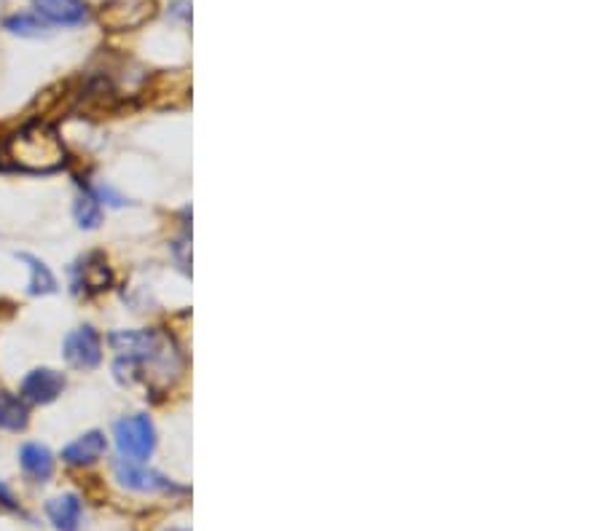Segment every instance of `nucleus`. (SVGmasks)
Here are the masks:
<instances>
[{"mask_svg":"<svg viewBox=\"0 0 604 531\" xmlns=\"http://www.w3.org/2000/svg\"><path fill=\"white\" fill-rule=\"evenodd\" d=\"M0 507H9V510H17V499H14L11 489L3 481H0Z\"/></svg>","mask_w":604,"mask_h":531,"instance_id":"nucleus-17","label":"nucleus"},{"mask_svg":"<svg viewBox=\"0 0 604 531\" xmlns=\"http://www.w3.org/2000/svg\"><path fill=\"white\" fill-rule=\"evenodd\" d=\"M116 446H119L121 459H129V462H145L148 456L154 454L156 448V430L154 422L143 416V413H135V416H124L116 422Z\"/></svg>","mask_w":604,"mask_h":531,"instance_id":"nucleus-3","label":"nucleus"},{"mask_svg":"<svg viewBox=\"0 0 604 531\" xmlns=\"http://www.w3.org/2000/svg\"><path fill=\"white\" fill-rule=\"evenodd\" d=\"M19 261H25L27 266H30V293L33 295H49L57 290V279H54V274L49 271V266L43 261H38L35 255H27V253H19L17 255Z\"/></svg>","mask_w":604,"mask_h":531,"instance_id":"nucleus-14","label":"nucleus"},{"mask_svg":"<svg viewBox=\"0 0 604 531\" xmlns=\"http://www.w3.org/2000/svg\"><path fill=\"white\" fill-rule=\"evenodd\" d=\"M172 531H178V529H172Z\"/></svg>","mask_w":604,"mask_h":531,"instance_id":"nucleus-18","label":"nucleus"},{"mask_svg":"<svg viewBox=\"0 0 604 531\" xmlns=\"http://www.w3.org/2000/svg\"><path fill=\"white\" fill-rule=\"evenodd\" d=\"M73 212H76V220L81 228H97L100 226V220H103L100 202H97L92 194L78 196V202H76V207H73Z\"/></svg>","mask_w":604,"mask_h":531,"instance_id":"nucleus-16","label":"nucleus"},{"mask_svg":"<svg viewBox=\"0 0 604 531\" xmlns=\"http://www.w3.org/2000/svg\"><path fill=\"white\" fill-rule=\"evenodd\" d=\"M116 481L129 491H143V494H154V491H180L172 481H167L162 472L145 467L143 462H129V459H119L113 464Z\"/></svg>","mask_w":604,"mask_h":531,"instance_id":"nucleus-4","label":"nucleus"},{"mask_svg":"<svg viewBox=\"0 0 604 531\" xmlns=\"http://www.w3.org/2000/svg\"><path fill=\"white\" fill-rule=\"evenodd\" d=\"M62 389H65V376L62 373L52 371V368H35L22 381V400L49 405L62 395Z\"/></svg>","mask_w":604,"mask_h":531,"instance_id":"nucleus-7","label":"nucleus"},{"mask_svg":"<svg viewBox=\"0 0 604 531\" xmlns=\"http://www.w3.org/2000/svg\"><path fill=\"white\" fill-rule=\"evenodd\" d=\"M159 14L156 0H105L97 11V22L105 33H135Z\"/></svg>","mask_w":604,"mask_h":531,"instance_id":"nucleus-2","label":"nucleus"},{"mask_svg":"<svg viewBox=\"0 0 604 531\" xmlns=\"http://www.w3.org/2000/svg\"><path fill=\"white\" fill-rule=\"evenodd\" d=\"M19 464H22L27 478L35 483L49 481L54 472L52 451L46 446H41V443H27V446H22V451H19Z\"/></svg>","mask_w":604,"mask_h":531,"instance_id":"nucleus-11","label":"nucleus"},{"mask_svg":"<svg viewBox=\"0 0 604 531\" xmlns=\"http://www.w3.org/2000/svg\"><path fill=\"white\" fill-rule=\"evenodd\" d=\"M3 27L11 35H22V38H41L49 33V27L43 25L41 17H33V14H11L3 19Z\"/></svg>","mask_w":604,"mask_h":531,"instance_id":"nucleus-15","label":"nucleus"},{"mask_svg":"<svg viewBox=\"0 0 604 531\" xmlns=\"http://www.w3.org/2000/svg\"><path fill=\"white\" fill-rule=\"evenodd\" d=\"M65 360L78 371H92L103 360V344L100 336L94 333V328L84 325V328L73 330L65 338Z\"/></svg>","mask_w":604,"mask_h":531,"instance_id":"nucleus-5","label":"nucleus"},{"mask_svg":"<svg viewBox=\"0 0 604 531\" xmlns=\"http://www.w3.org/2000/svg\"><path fill=\"white\" fill-rule=\"evenodd\" d=\"M191 84L186 73H159L145 89V102L156 108H178L188 100Z\"/></svg>","mask_w":604,"mask_h":531,"instance_id":"nucleus-6","label":"nucleus"},{"mask_svg":"<svg viewBox=\"0 0 604 531\" xmlns=\"http://www.w3.org/2000/svg\"><path fill=\"white\" fill-rule=\"evenodd\" d=\"M108 451V443H105L103 432H86L84 438H78L76 443H70L65 451H62V459L68 464H94L97 459H103V454Z\"/></svg>","mask_w":604,"mask_h":531,"instance_id":"nucleus-12","label":"nucleus"},{"mask_svg":"<svg viewBox=\"0 0 604 531\" xmlns=\"http://www.w3.org/2000/svg\"><path fill=\"white\" fill-rule=\"evenodd\" d=\"M46 515L57 531L81 529V499L76 494H62L46 502Z\"/></svg>","mask_w":604,"mask_h":531,"instance_id":"nucleus-10","label":"nucleus"},{"mask_svg":"<svg viewBox=\"0 0 604 531\" xmlns=\"http://www.w3.org/2000/svg\"><path fill=\"white\" fill-rule=\"evenodd\" d=\"M113 285V271L103 253H89L76 266V287L86 293H103Z\"/></svg>","mask_w":604,"mask_h":531,"instance_id":"nucleus-9","label":"nucleus"},{"mask_svg":"<svg viewBox=\"0 0 604 531\" xmlns=\"http://www.w3.org/2000/svg\"><path fill=\"white\" fill-rule=\"evenodd\" d=\"M33 9L41 19L62 27L84 25L89 17L84 0H33Z\"/></svg>","mask_w":604,"mask_h":531,"instance_id":"nucleus-8","label":"nucleus"},{"mask_svg":"<svg viewBox=\"0 0 604 531\" xmlns=\"http://www.w3.org/2000/svg\"><path fill=\"white\" fill-rule=\"evenodd\" d=\"M27 422H30V411H27L25 400L0 389V430L22 432Z\"/></svg>","mask_w":604,"mask_h":531,"instance_id":"nucleus-13","label":"nucleus"},{"mask_svg":"<svg viewBox=\"0 0 604 531\" xmlns=\"http://www.w3.org/2000/svg\"><path fill=\"white\" fill-rule=\"evenodd\" d=\"M6 159L17 169H25L33 175H49V172L65 167L68 153H65L60 135L49 124L35 121V124H27L25 129H19L17 135L9 137Z\"/></svg>","mask_w":604,"mask_h":531,"instance_id":"nucleus-1","label":"nucleus"}]
</instances>
